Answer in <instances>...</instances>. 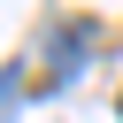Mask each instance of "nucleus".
Returning a JSON list of instances; mask_svg holds the SVG:
<instances>
[{
	"label": "nucleus",
	"instance_id": "obj_1",
	"mask_svg": "<svg viewBox=\"0 0 123 123\" xmlns=\"http://www.w3.org/2000/svg\"><path fill=\"white\" fill-rule=\"evenodd\" d=\"M15 115V69H0V123Z\"/></svg>",
	"mask_w": 123,
	"mask_h": 123
}]
</instances>
